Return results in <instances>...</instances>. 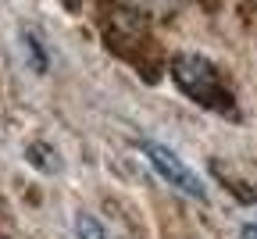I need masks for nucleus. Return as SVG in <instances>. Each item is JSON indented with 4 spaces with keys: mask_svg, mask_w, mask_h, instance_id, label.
I'll use <instances>...</instances> for the list:
<instances>
[{
    "mask_svg": "<svg viewBox=\"0 0 257 239\" xmlns=\"http://www.w3.org/2000/svg\"><path fill=\"white\" fill-rule=\"evenodd\" d=\"M75 235L79 239H104V228H100V221H96L93 214H75Z\"/></svg>",
    "mask_w": 257,
    "mask_h": 239,
    "instance_id": "nucleus-3",
    "label": "nucleus"
},
{
    "mask_svg": "<svg viewBox=\"0 0 257 239\" xmlns=\"http://www.w3.org/2000/svg\"><path fill=\"white\" fill-rule=\"evenodd\" d=\"M175 82L197 96L200 104H211V107H229V89L221 86V75L218 68L197 54H179L175 57Z\"/></svg>",
    "mask_w": 257,
    "mask_h": 239,
    "instance_id": "nucleus-2",
    "label": "nucleus"
},
{
    "mask_svg": "<svg viewBox=\"0 0 257 239\" xmlns=\"http://www.w3.org/2000/svg\"><path fill=\"white\" fill-rule=\"evenodd\" d=\"M239 235H243V239H257V225H243Z\"/></svg>",
    "mask_w": 257,
    "mask_h": 239,
    "instance_id": "nucleus-4",
    "label": "nucleus"
},
{
    "mask_svg": "<svg viewBox=\"0 0 257 239\" xmlns=\"http://www.w3.org/2000/svg\"><path fill=\"white\" fill-rule=\"evenodd\" d=\"M140 154L147 157V164L157 172L161 182H168L172 189H179V193L189 196V200H207V186H204V179L193 172V168H189L172 147L154 143V140H143V143H140Z\"/></svg>",
    "mask_w": 257,
    "mask_h": 239,
    "instance_id": "nucleus-1",
    "label": "nucleus"
}]
</instances>
